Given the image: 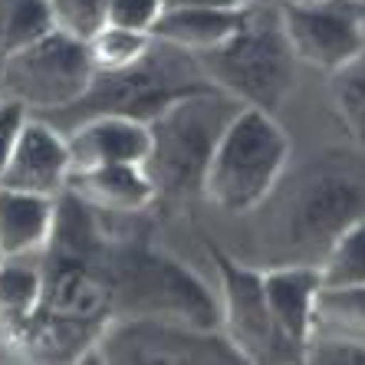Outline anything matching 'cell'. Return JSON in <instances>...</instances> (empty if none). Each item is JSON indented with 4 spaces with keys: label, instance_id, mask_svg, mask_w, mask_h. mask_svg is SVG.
I'll list each match as a JSON object with an SVG mask.
<instances>
[{
    "label": "cell",
    "instance_id": "ac0fdd59",
    "mask_svg": "<svg viewBox=\"0 0 365 365\" xmlns=\"http://www.w3.org/2000/svg\"><path fill=\"white\" fill-rule=\"evenodd\" d=\"M40 293H43L40 254L0 257V332H4V339L34 316Z\"/></svg>",
    "mask_w": 365,
    "mask_h": 365
},
{
    "label": "cell",
    "instance_id": "cb8c5ba5",
    "mask_svg": "<svg viewBox=\"0 0 365 365\" xmlns=\"http://www.w3.org/2000/svg\"><path fill=\"white\" fill-rule=\"evenodd\" d=\"M112 4L115 0H50L53 24H56V30H66L79 40H89L99 26L109 24Z\"/></svg>",
    "mask_w": 365,
    "mask_h": 365
},
{
    "label": "cell",
    "instance_id": "83f0119b",
    "mask_svg": "<svg viewBox=\"0 0 365 365\" xmlns=\"http://www.w3.org/2000/svg\"><path fill=\"white\" fill-rule=\"evenodd\" d=\"M254 0H168V7H214V10H244Z\"/></svg>",
    "mask_w": 365,
    "mask_h": 365
},
{
    "label": "cell",
    "instance_id": "484cf974",
    "mask_svg": "<svg viewBox=\"0 0 365 365\" xmlns=\"http://www.w3.org/2000/svg\"><path fill=\"white\" fill-rule=\"evenodd\" d=\"M168 7V0H115L112 4V24L132 26V30H145L152 34L155 20L162 17V10Z\"/></svg>",
    "mask_w": 365,
    "mask_h": 365
},
{
    "label": "cell",
    "instance_id": "5bb4252c",
    "mask_svg": "<svg viewBox=\"0 0 365 365\" xmlns=\"http://www.w3.org/2000/svg\"><path fill=\"white\" fill-rule=\"evenodd\" d=\"M66 191H73L79 201H86L106 217H138L158 204L152 178L138 162L79 168L69 175Z\"/></svg>",
    "mask_w": 365,
    "mask_h": 365
},
{
    "label": "cell",
    "instance_id": "8992f818",
    "mask_svg": "<svg viewBox=\"0 0 365 365\" xmlns=\"http://www.w3.org/2000/svg\"><path fill=\"white\" fill-rule=\"evenodd\" d=\"M240 109L244 106L234 96L221 89H204L171 102L162 115L148 122L152 145L145 171L152 178L158 201L181 204L201 195L214 148Z\"/></svg>",
    "mask_w": 365,
    "mask_h": 365
},
{
    "label": "cell",
    "instance_id": "603a6c76",
    "mask_svg": "<svg viewBox=\"0 0 365 365\" xmlns=\"http://www.w3.org/2000/svg\"><path fill=\"white\" fill-rule=\"evenodd\" d=\"M316 332L365 339V283L346 289L323 287V293L316 299Z\"/></svg>",
    "mask_w": 365,
    "mask_h": 365
},
{
    "label": "cell",
    "instance_id": "d6986e66",
    "mask_svg": "<svg viewBox=\"0 0 365 365\" xmlns=\"http://www.w3.org/2000/svg\"><path fill=\"white\" fill-rule=\"evenodd\" d=\"M50 0H0V60L53 30Z\"/></svg>",
    "mask_w": 365,
    "mask_h": 365
},
{
    "label": "cell",
    "instance_id": "52a82bcc",
    "mask_svg": "<svg viewBox=\"0 0 365 365\" xmlns=\"http://www.w3.org/2000/svg\"><path fill=\"white\" fill-rule=\"evenodd\" d=\"M289 135L273 112L244 106L214 148L201 195L227 214L257 211L289 168Z\"/></svg>",
    "mask_w": 365,
    "mask_h": 365
},
{
    "label": "cell",
    "instance_id": "4316f807",
    "mask_svg": "<svg viewBox=\"0 0 365 365\" xmlns=\"http://www.w3.org/2000/svg\"><path fill=\"white\" fill-rule=\"evenodd\" d=\"M26 115L30 112L20 102L4 99V106H0V175H4L10 155H14V145H17V135H20V128H24Z\"/></svg>",
    "mask_w": 365,
    "mask_h": 365
},
{
    "label": "cell",
    "instance_id": "4fadbf2b",
    "mask_svg": "<svg viewBox=\"0 0 365 365\" xmlns=\"http://www.w3.org/2000/svg\"><path fill=\"white\" fill-rule=\"evenodd\" d=\"M69 175H73V158H69L66 132L46 119L26 115L14 155L0 175V185L60 197L69 185Z\"/></svg>",
    "mask_w": 365,
    "mask_h": 365
},
{
    "label": "cell",
    "instance_id": "2e32d148",
    "mask_svg": "<svg viewBox=\"0 0 365 365\" xmlns=\"http://www.w3.org/2000/svg\"><path fill=\"white\" fill-rule=\"evenodd\" d=\"M56 224V197L0 185V257L40 254Z\"/></svg>",
    "mask_w": 365,
    "mask_h": 365
},
{
    "label": "cell",
    "instance_id": "e0dca14e",
    "mask_svg": "<svg viewBox=\"0 0 365 365\" xmlns=\"http://www.w3.org/2000/svg\"><path fill=\"white\" fill-rule=\"evenodd\" d=\"M247 10V7H244ZM244 10H214V7H165L155 20L152 36L175 43L187 53H204L221 46L244 20Z\"/></svg>",
    "mask_w": 365,
    "mask_h": 365
},
{
    "label": "cell",
    "instance_id": "9a60e30c",
    "mask_svg": "<svg viewBox=\"0 0 365 365\" xmlns=\"http://www.w3.org/2000/svg\"><path fill=\"white\" fill-rule=\"evenodd\" d=\"M69 158L73 171L96 168V165H119V162H138L148 158V125L128 115H93V119L76 122L66 128Z\"/></svg>",
    "mask_w": 365,
    "mask_h": 365
},
{
    "label": "cell",
    "instance_id": "ffe728a7",
    "mask_svg": "<svg viewBox=\"0 0 365 365\" xmlns=\"http://www.w3.org/2000/svg\"><path fill=\"white\" fill-rule=\"evenodd\" d=\"M329 99L352 145L365 152V53L329 73Z\"/></svg>",
    "mask_w": 365,
    "mask_h": 365
},
{
    "label": "cell",
    "instance_id": "277c9868",
    "mask_svg": "<svg viewBox=\"0 0 365 365\" xmlns=\"http://www.w3.org/2000/svg\"><path fill=\"white\" fill-rule=\"evenodd\" d=\"M195 56L221 93L250 109L277 112L297 86L299 60L283 26L280 0H254L221 46Z\"/></svg>",
    "mask_w": 365,
    "mask_h": 365
},
{
    "label": "cell",
    "instance_id": "7c38bea8",
    "mask_svg": "<svg viewBox=\"0 0 365 365\" xmlns=\"http://www.w3.org/2000/svg\"><path fill=\"white\" fill-rule=\"evenodd\" d=\"M264 289L273 316V332L283 362H306V349L316 332V299L323 277L313 264L264 267Z\"/></svg>",
    "mask_w": 365,
    "mask_h": 365
},
{
    "label": "cell",
    "instance_id": "8fae6325",
    "mask_svg": "<svg viewBox=\"0 0 365 365\" xmlns=\"http://www.w3.org/2000/svg\"><path fill=\"white\" fill-rule=\"evenodd\" d=\"M297 60L323 73L365 53V4L359 0H280Z\"/></svg>",
    "mask_w": 365,
    "mask_h": 365
},
{
    "label": "cell",
    "instance_id": "3957f363",
    "mask_svg": "<svg viewBox=\"0 0 365 365\" xmlns=\"http://www.w3.org/2000/svg\"><path fill=\"white\" fill-rule=\"evenodd\" d=\"M112 319L119 316H155L191 326L221 329V303L211 287L185 267L178 257L152 240L119 234L109 247Z\"/></svg>",
    "mask_w": 365,
    "mask_h": 365
},
{
    "label": "cell",
    "instance_id": "44dd1931",
    "mask_svg": "<svg viewBox=\"0 0 365 365\" xmlns=\"http://www.w3.org/2000/svg\"><path fill=\"white\" fill-rule=\"evenodd\" d=\"M86 46H89V60H93L96 73H119V69L132 66L135 60H142L145 50L152 46V34L109 20L86 40Z\"/></svg>",
    "mask_w": 365,
    "mask_h": 365
},
{
    "label": "cell",
    "instance_id": "30bf717a",
    "mask_svg": "<svg viewBox=\"0 0 365 365\" xmlns=\"http://www.w3.org/2000/svg\"><path fill=\"white\" fill-rule=\"evenodd\" d=\"M211 257L214 270H217V303H221V329L237 352L247 359V365L257 362H283L280 346H277V332H273V316L267 303L264 289V267L244 264L237 257H230L217 244H204Z\"/></svg>",
    "mask_w": 365,
    "mask_h": 365
},
{
    "label": "cell",
    "instance_id": "f1b7e54d",
    "mask_svg": "<svg viewBox=\"0 0 365 365\" xmlns=\"http://www.w3.org/2000/svg\"><path fill=\"white\" fill-rule=\"evenodd\" d=\"M0 106H4V93H0Z\"/></svg>",
    "mask_w": 365,
    "mask_h": 365
},
{
    "label": "cell",
    "instance_id": "9c48e42d",
    "mask_svg": "<svg viewBox=\"0 0 365 365\" xmlns=\"http://www.w3.org/2000/svg\"><path fill=\"white\" fill-rule=\"evenodd\" d=\"M93 76L96 69L86 40L56 26L14 56L0 60L4 99L20 102L26 112L40 115H53L79 102L93 86Z\"/></svg>",
    "mask_w": 365,
    "mask_h": 365
},
{
    "label": "cell",
    "instance_id": "7a4b0ae2",
    "mask_svg": "<svg viewBox=\"0 0 365 365\" xmlns=\"http://www.w3.org/2000/svg\"><path fill=\"white\" fill-rule=\"evenodd\" d=\"M264 224L260 264H313L326 257L332 240L356 221H365V152L326 148L297 171H283L267 201L257 207Z\"/></svg>",
    "mask_w": 365,
    "mask_h": 365
},
{
    "label": "cell",
    "instance_id": "6da1fadb",
    "mask_svg": "<svg viewBox=\"0 0 365 365\" xmlns=\"http://www.w3.org/2000/svg\"><path fill=\"white\" fill-rule=\"evenodd\" d=\"M112 234L73 191L56 197V224L40 250L43 293L34 316L7 336L36 362H86L112 319Z\"/></svg>",
    "mask_w": 365,
    "mask_h": 365
},
{
    "label": "cell",
    "instance_id": "f546056e",
    "mask_svg": "<svg viewBox=\"0 0 365 365\" xmlns=\"http://www.w3.org/2000/svg\"><path fill=\"white\" fill-rule=\"evenodd\" d=\"M359 4H365V0H359Z\"/></svg>",
    "mask_w": 365,
    "mask_h": 365
},
{
    "label": "cell",
    "instance_id": "7402d4cb",
    "mask_svg": "<svg viewBox=\"0 0 365 365\" xmlns=\"http://www.w3.org/2000/svg\"><path fill=\"white\" fill-rule=\"evenodd\" d=\"M319 277L326 289H346L365 283V221H356L332 240L319 260Z\"/></svg>",
    "mask_w": 365,
    "mask_h": 365
},
{
    "label": "cell",
    "instance_id": "d4e9b609",
    "mask_svg": "<svg viewBox=\"0 0 365 365\" xmlns=\"http://www.w3.org/2000/svg\"><path fill=\"white\" fill-rule=\"evenodd\" d=\"M306 362L319 365H365V339L356 336H329L316 332L306 349Z\"/></svg>",
    "mask_w": 365,
    "mask_h": 365
},
{
    "label": "cell",
    "instance_id": "5b68a950",
    "mask_svg": "<svg viewBox=\"0 0 365 365\" xmlns=\"http://www.w3.org/2000/svg\"><path fill=\"white\" fill-rule=\"evenodd\" d=\"M204 89H217V86L207 79L195 53L152 36V46L145 50L142 60L119 73H96L83 99L73 102L69 109L40 115V119L53 122L63 132L93 115H128L148 125L171 102L191 93H204Z\"/></svg>",
    "mask_w": 365,
    "mask_h": 365
},
{
    "label": "cell",
    "instance_id": "ba28073f",
    "mask_svg": "<svg viewBox=\"0 0 365 365\" xmlns=\"http://www.w3.org/2000/svg\"><path fill=\"white\" fill-rule=\"evenodd\" d=\"M89 359L109 365H247L224 329L155 316L109 319Z\"/></svg>",
    "mask_w": 365,
    "mask_h": 365
}]
</instances>
